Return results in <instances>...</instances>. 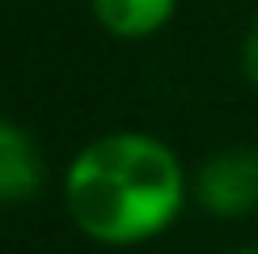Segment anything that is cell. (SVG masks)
<instances>
[{
	"mask_svg": "<svg viewBox=\"0 0 258 254\" xmlns=\"http://www.w3.org/2000/svg\"><path fill=\"white\" fill-rule=\"evenodd\" d=\"M63 204L89 241L136 246L178 220L186 174L165 140L148 132H110L72 157Z\"/></svg>",
	"mask_w": 258,
	"mask_h": 254,
	"instance_id": "obj_1",
	"label": "cell"
},
{
	"mask_svg": "<svg viewBox=\"0 0 258 254\" xmlns=\"http://www.w3.org/2000/svg\"><path fill=\"white\" fill-rule=\"evenodd\" d=\"M195 199L220 220H241L258 212V148H224L195 174Z\"/></svg>",
	"mask_w": 258,
	"mask_h": 254,
	"instance_id": "obj_2",
	"label": "cell"
},
{
	"mask_svg": "<svg viewBox=\"0 0 258 254\" xmlns=\"http://www.w3.org/2000/svg\"><path fill=\"white\" fill-rule=\"evenodd\" d=\"M42 153L21 123L0 114V204H26L42 190Z\"/></svg>",
	"mask_w": 258,
	"mask_h": 254,
	"instance_id": "obj_3",
	"label": "cell"
},
{
	"mask_svg": "<svg viewBox=\"0 0 258 254\" xmlns=\"http://www.w3.org/2000/svg\"><path fill=\"white\" fill-rule=\"evenodd\" d=\"M93 17L114 38H148L169 26L178 0H89Z\"/></svg>",
	"mask_w": 258,
	"mask_h": 254,
	"instance_id": "obj_4",
	"label": "cell"
},
{
	"mask_svg": "<svg viewBox=\"0 0 258 254\" xmlns=\"http://www.w3.org/2000/svg\"><path fill=\"white\" fill-rule=\"evenodd\" d=\"M241 72H245V81L258 89V17H254L250 34H245V42H241Z\"/></svg>",
	"mask_w": 258,
	"mask_h": 254,
	"instance_id": "obj_5",
	"label": "cell"
},
{
	"mask_svg": "<svg viewBox=\"0 0 258 254\" xmlns=\"http://www.w3.org/2000/svg\"><path fill=\"white\" fill-rule=\"evenodd\" d=\"M233 254H258V246H245V250H233Z\"/></svg>",
	"mask_w": 258,
	"mask_h": 254,
	"instance_id": "obj_6",
	"label": "cell"
}]
</instances>
